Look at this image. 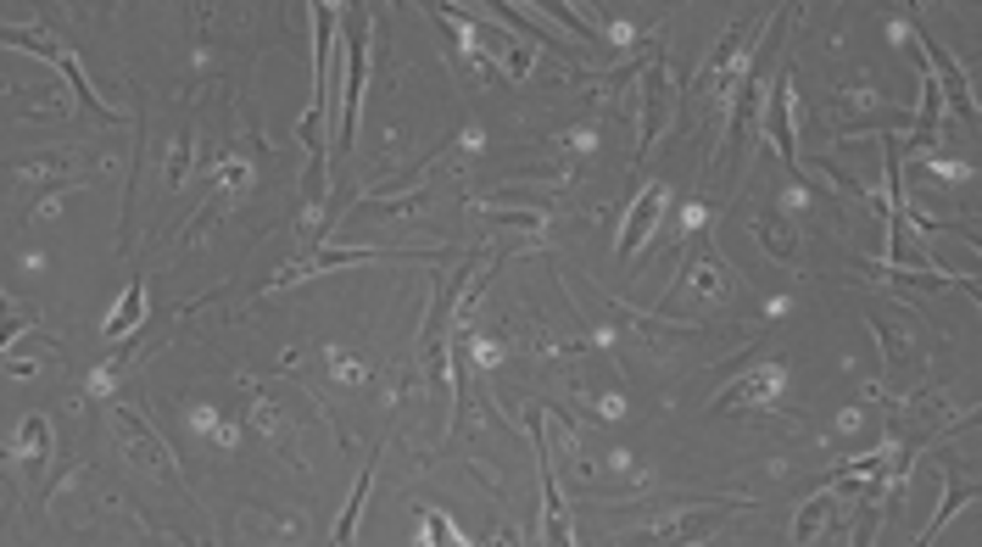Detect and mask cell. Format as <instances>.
<instances>
[{"label":"cell","mask_w":982,"mask_h":547,"mask_svg":"<svg viewBox=\"0 0 982 547\" xmlns=\"http://www.w3.org/2000/svg\"><path fill=\"white\" fill-rule=\"evenodd\" d=\"M827 508H832V497H816L810 508L798 514V525H792V536L798 541H816V530H821V519H827Z\"/></svg>","instance_id":"cell-18"},{"label":"cell","mask_w":982,"mask_h":547,"mask_svg":"<svg viewBox=\"0 0 982 547\" xmlns=\"http://www.w3.org/2000/svg\"><path fill=\"white\" fill-rule=\"evenodd\" d=\"M776 392H781V369H776V363H765V369L743 375L726 397H714V408H737V403H748V408H770Z\"/></svg>","instance_id":"cell-10"},{"label":"cell","mask_w":982,"mask_h":547,"mask_svg":"<svg viewBox=\"0 0 982 547\" xmlns=\"http://www.w3.org/2000/svg\"><path fill=\"white\" fill-rule=\"evenodd\" d=\"M369 481H375V464L364 470V481L352 486V503H346V514H341V525H335V541H352V525H357V508H364V497H369Z\"/></svg>","instance_id":"cell-17"},{"label":"cell","mask_w":982,"mask_h":547,"mask_svg":"<svg viewBox=\"0 0 982 547\" xmlns=\"http://www.w3.org/2000/svg\"><path fill=\"white\" fill-rule=\"evenodd\" d=\"M765 135L776 140V151L787 157V162H798V146H792V78L781 73L776 84H770V101H765Z\"/></svg>","instance_id":"cell-6"},{"label":"cell","mask_w":982,"mask_h":547,"mask_svg":"<svg viewBox=\"0 0 982 547\" xmlns=\"http://www.w3.org/2000/svg\"><path fill=\"white\" fill-rule=\"evenodd\" d=\"M218 185H229V191L240 196V191L251 185V162H240V157H224V162H218Z\"/></svg>","instance_id":"cell-19"},{"label":"cell","mask_w":982,"mask_h":547,"mask_svg":"<svg viewBox=\"0 0 982 547\" xmlns=\"http://www.w3.org/2000/svg\"><path fill=\"white\" fill-rule=\"evenodd\" d=\"M754 34H759L754 18H743V23L726 29V40L714 45V56H709V67H703V96H726V89H732V78H737V67H743V45H748Z\"/></svg>","instance_id":"cell-3"},{"label":"cell","mask_w":982,"mask_h":547,"mask_svg":"<svg viewBox=\"0 0 982 547\" xmlns=\"http://www.w3.org/2000/svg\"><path fill=\"white\" fill-rule=\"evenodd\" d=\"M330 375L346 380V386H364V380H369L364 357H352V352H341V346H330Z\"/></svg>","instance_id":"cell-16"},{"label":"cell","mask_w":982,"mask_h":547,"mask_svg":"<svg viewBox=\"0 0 982 547\" xmlns=\"http://www.w3.org/2000/svg\"><path fill=\"white\" fill-rule=\"evenodd\" d=\"M754 235L765 240V251H770V257H781V262H792V257H798V246H792V229H787V218H781V213H765V218H754Z\"/></svg>","instance_id":"cell-13"},{"label":"cell","mask_w":982,"mask_h":547,"mask_svg":"<svg viewBox=\"0 0 982 547\" xmlns=\"http://www.w3.org/2000/svg\"><path fill=\"white\" fill-rule=\"evenodd\" d=\"M670 118V84H665V67H648V84H643V129H637V157L659 140Z\"/></svg>","instance_id":"cell-8"},{"label":"cell","mask_w":982,"mask_h":547,"mask_svg":"<svg viewBox=\"0 0 982 547\" xmlns=\"http://www.w3.org/2000/svg\"><path fill=\"white\" fill-rule=\"evenodd\" d=\"M140 324H145V286L134 280V286L118 297V308L107 313V324H101V330H107V341H123V335H134Z\"/></svg>","instance_id":"cell-11"},{"label":"cell","mask_w":982,"mask_h":547,"mask_svg":"<svg viewBox=\"0 0 982 547\" xmlns=\"http://www.w3.org/2000/svg\"><path fill=\"white\" fill-rule=\"evenodd\" d=\"M419 525H424V547H464V536H458V525L446 519V514H419Z\"/></svg>","instance_id":"cell-15"},{"label":"cell","mask_w":982,"mask_h":547,"mask_svg":"<svg viewBox=\"0 0 982 547\" xmlns=\"http://www.w3.org/2000/svg\"><path fill=\"white\" fill-rule=\"evenodd\" d=\"M185 173H191V140H179L173 157H168V185L179 191V185H185Z\"/></svg>","instance_id":"cell-20"},{"label":"cell","mask_w":982,"mask_h":547,"mask_svg":"<svg viewBox=\"0 0 982 547\" xmlns=\"http://www.w3.org/2000/svg\"><path fill=\"white\" fill-rule=\"evenodd\" d=\"M364 78H369V40H364V18H357V34H352V45H346V78H341V129H335V151H346L352 135H357Z\"/></svg>","instance_id":"cell-2"},{"label":"cell","mask_w":982,"mask_h":547,"mask_svg":"<svg viewBox=\"0 0 982 547\" xmlns=\"http://www.w3.org/2000/svg\"><path fill=\"white\" fill-rule=\"evenodd\" d=\"M921 45H927V56H932V67L943 73V89H949V101H954V112H960V118H971L976 107H971V96H965V78L954 73V62H949V56H943V51H938L932 40H921Z\"/></svg>","instance_id":"cell-14"},{"label":"cell","mask_w":982,"mask_h":547,"mask_svg":"<svg viewBox=\"0 0 982 547\" xmlns=\"http://www.w3.org/2000/svg\"><path fill=\"white\" fill-rule=\"evenodd\" d=\"M726 508H737V503H726ZM726 508H692V514L659 519V525H648V530H632V536H619L614 547H698L703 536H714V530H721Z\"/></svg>","instance_id":"cell-1"},{"label":"cell","mask_w":982,"mask_h":547,"mask_svg":"<svg viewBox=\"0 0 982 547\" xmlns=\"http://www.w3.org/2000/svg\"><path fill=\"white\" fill-rule=\"evenodd\" d=\"M112 425H118V436H123V447L134 452V459L145 464V470H157L162 481H179L185 486V475H179V464H168V447L145 430V419L134 414V408H112Z\"/></svg>","instance_id":"cell-4"},{"label":"cell","mask_w":982,"mask_h":547,"mask_svg":"<svg viewBox=\"0 0 982 547\" xmlns=\"http://www.w3.org/2000/svg\"><path fill=\"white\" fill-rule=\"evenodd\" d=\"M681 286H687L692 297H703V302H721V297L732 291V268L714 257V251H698V257L681 268Z\"/></svg>","instance_id":"cell-7"},{"label":"cell","mask_w":982,"mask_h":547,"mask_svg":"<svg viewBox=\"0 0 982 547\" xmlns=\"http://www.w3.org/2000/svg\"><path fill=\"white\" fill-rule=\"evenodd\" d=\"M45 452H51V425L45 414H29L12 436V459H45Z\"/></svg>","instance_id":"cell-12"},{"label":"cell","mask_w":982,"mask_h":547,"mask_svg":"<svg viewBox=\"0 0 982 547\" xmlns=\"http://www.w3.org/2000/svg\"><path fill=\"white\" fill-rule=\"evenodd\" d=\"M659 213H665V185H648V191L637 196V207L625 213V229H619V257H632V251L648 240V229L659 224Z\"/></svg>","instance_id":"cell-9"},{"label":"cell","mask_w":982,"mask_h":547,"mask_svg":"<svg viewBox=\"0 0 982 547\" xmlns=\"http://www.w3.org/2000/svg\"><path fill=\"white\" fill-rule=\"evenodd\" d=\"M530 430H536V464H542V486H548V547H575L570 508H564L559 475H553V464H548V447H542V419H530Z\"/></svg>","instance_id":"cell-5"}]
</instances>
